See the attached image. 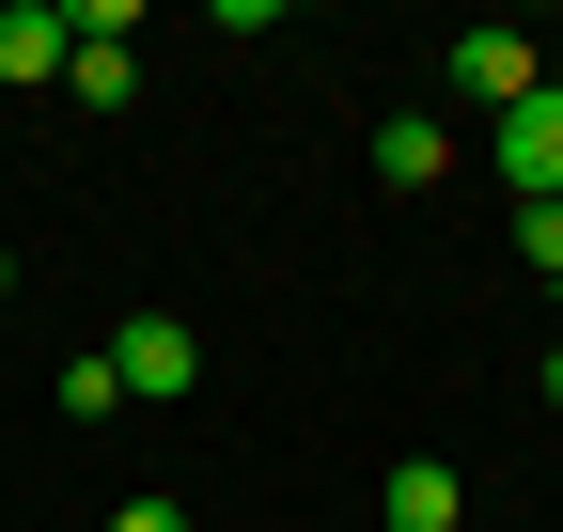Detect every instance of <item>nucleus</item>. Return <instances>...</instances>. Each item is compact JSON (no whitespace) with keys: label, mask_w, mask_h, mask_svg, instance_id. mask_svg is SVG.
I'll list each match as a JSON object with an SVG mask.
<instances>
[{"label":"nucleus","mask_w":563,"mask_h":532,"mask_svg":"<svg viewBox=\"0 0 563 532\" xmlns=\"http://www.w3.org/2000/svg\"><path fill=\"white\" fill-rule=\"evenodd\" d=\"M110 376H125V408H188L203 391V329L188 313H125L110 329Z\"/></svg>","instance_id":"1"},{"label":"nucleus","mask_w":563,"mask_h":532,"mask_svg":"<svg viewBox=\"0 0 563 532\" xmlns=\"http://www.w3.org/2000/svg\"><path fill=\"white\" fill-rule=\"evenodd\" d=\"M485 157L517 173V204H563V79H548V95H517V110H501V142H485Z\"/></svg>","instance_id":"2"},{"label":"nucleus","mask_w":563,"mask_h":532,"mask_svg":"<svg viewBox=\"0 0 563 532\" xmlns=\"http://www.w3.org/2000/svg\"><path fill=\"white\" fill-rule=\"evenodd\" d=\"M454 95H485V110H517V95H548V63H532V32H517V16H485V32H454Z\"/></svg>","instance_id":"3"},{"label":"nucleus","mask_w":563,"mask_h":532,"mask_svg":"<svg viewBox=\"0 0 563 532\" xmlns=\"http://www.w3.org/2000/svg\"><path fill=\"white\" fill-rule=\"evenodd\" d=\"M63 63H79V32H63V0H0V79H63Z\"/></svg>","instance_id":"4"},{"label":"nucleus","mask_w":563,"mask_h":532,"mask_svg":"<svg viewBox=\"0 0 563 532\" xmlns=\"http://www.w3.org/2000/svg\"><path fill=\"white\" fill-rule=\"evenodd\" d=\"M391 532H470V486L439 470V454H407V470H391V501H376Z\"/></svg>","instance_id":"5"},{"label":"nucleus","mask_w":563,"mask_h":532,"mask_svg":"<svg viewBox=\"0 0 563 532\" xmlns=\"http://www.w3.org/2000/svg\"><path fill=\"white\" fill-rule=\"evenodd\" d=\"M376 173H391V188H439V173H454L439 110H391V125H376Z\"/></svg>","instance_id":"6"},{"label":"nucleus","mask_w":563,"mask_h":532,"mask_svg":"<svg viewBox=\"0 0 563 532\" xmlns=\"http://www.w3.org/2000/svg\"><path fill=\"white\" fill-rule=\"evenodd\" d=\"M63 95H79V110H125V95H141V47H79V63H63Z\"/></svg>","instance_id":"7"},{"label":"nucleus","mask_w":563,"mask_h":532,"mask_svg":"<svg viewBox=\"0 0 563 532\" xmlns=\"http://www.w3.org/2000/svg\"><path fill=\"white\" fill-rule=\"evenodd\" d=\"M110 408H125V376H110V345H95V361H63V423H110Z\"/></svg>","instance_id":"8"},{"label":"nucleus","mask_w":563,"mask_h":532,"mask_svg":"<svg viewBox=\"0 0 563 532\" xmlns=\"http://www.w3.org/2000/svg\"><path fill=\"white\" fill-rule=\"evenodd\" d=\"M517 266H532L548 298H563V204H517Z\"/></svg>","instance_id":"9"},{"label":"nucleus","mask_w":563,"mask_h":532,"mask_svg":"<svg viewBox=\"0 0 563 532\" xmlns=\"http://www.w3.org/2000/svg\"><path fill=\"white\" fill-rule=\"evenodd\" d=\"M110 532H188V517H173L157 486H141V501H110Z\"/></svg>","instance_id":"10"},{"label":"nucleus","mask_w":563,"mask_h":532,"mask_svg":"<svg viewBox=\"0 0 563 532\" xmlns=\"http://www.w3.org/2000/svg\"><path fill=\"white\" fill-rule=\"evenodd\" d=\"M548 408H563V345H548Z\"/></svg>","instance_id":"11"},{"label":"nucleus","mask_w":563,"mask_h":532,"mask_svg":"<svg viewBox=\"0 0 563 532\" xmlns=\"http://www.w3.org/2000/svg\"><path fill=\"white\" fill-rule=\"evenodd\" d=\"M0 298H16V251H0Z\"/></svg>","instance_id":"12"}]
</instances>
